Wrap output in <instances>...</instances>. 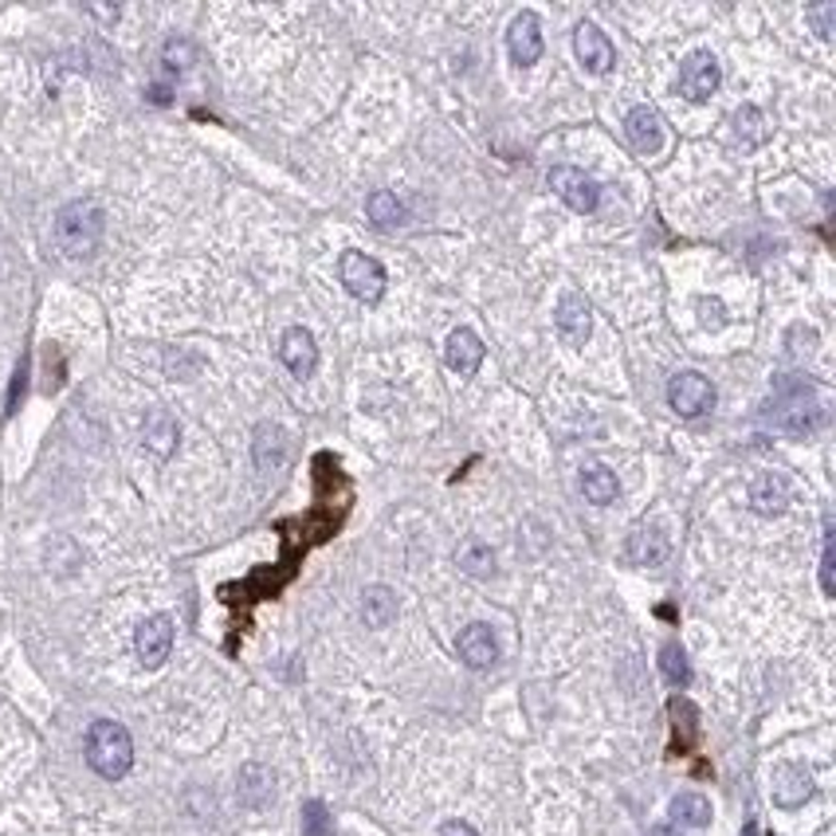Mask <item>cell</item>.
I'll return each instance as SVG.
<instances>
[{
  "instance_id": "cell-1",
  "label": "cell",
  "mask_w": 836,
  "mask_h": 836,
  "mask_svg": "<svg viewBox=\"0 0 836 836\" xmlns=\"http://www.w3.org/2000/svg\"><path fill=\"white\" fill-rule=\"evenodd\" d=\"M102 232H107V213H102L99 201H71L56 213V244L71 259L90 256L102 244Z\"/></svg>"
},
{
  "instance_id": "cell-2",
  "label": "cell",
  "mask_w": 836,
  "mask_h": 836,
  "mask_svg": "<svg viewBox=\"0 0 836 836\" xmlns=\"http://www.w3.org/2000/svg\"><path fill=\"white\" fill-rule=\"evenodd\" d=\"M87 766L107 782H119L134 766V738L114 718H99L87 730Z\"/></svg>"
},
{
  "instance_id": "cell-3",
  "label": "cell",
  "mask_w": 836,
  "mask_h": 836,
  "mask_svg": "<svg viewBox=\"0 0 836 836\" xmlns=\"http://www.w3.org/2000/svg\"><path fill=\"white\" fill-rule=\"evenodd\" d=\"M770 424L786 436H809L825 424V404L816 401L813 385H782L770 404Z\"/></svg>"
},
{
  "instance_id": "cell-4",
  "label": "cell",
  "mask_w": 836,
  "mask_h": 836,
  "mask_svg": "<svg viewBox=\"0 0 836 836\" xmlns=\"http://www.w3.org/2000/svg\"><path fill=\"white\" fill-rule=\"evenodd\" d=\"M338 276H342V287L358 303H369V306L381 303L385 283H389V279H385V267L377 264L374 256H365V252H342Z\"/></svg>"
},
{
  "instance_id": "cell-5",
  "label": "cell",
  "mask_w": 836,
  "mask_h": 836,
  "mask_svg": "<svg viewBox=\"0 0 836 836\" xmlns=\"http://www.w3.org/2000/svg\"><path fill=\"white\" fill-rule=\"evenodd\" d=\"M668 404L683 421H699L703 413L715 409V385L695 369H683L668 381Z\"/></svg>"
},
{
  "instance_id": "cell-6",
  "label": "cell",
  "mask_w": 836,
  "mask_h": 836,
  "mask_svg": "<svg viewBox=\"0 0 836 836\" xmlns=\"http://www.w3.org/2000/svg\"><path fill=\"white\" fill-rule=\"evenodd\" d=\"M546 181H550V189L558 193L561 201H566V205L573 208V213H581V217L597 213L601 185L590 178V173H585V169H578V166H554Z\"/></svg>"
},
{
  "instance_id": "cell-7",
  "label": "cell",
  "mask_w": 836,
  "mask_h": 836,
  "mask_svg": "<svg viewBox=\"0 0 836 836\" xmlns=\"http://www.w3.org/2000/svg\"><path fill=\"white\" fill-rule=\"evenodd\" d=\"M723 83V71L711 51H691L688 60L679 63V95L688 102H707Z\"/></svg>"
},
{
  "instance_id": "cell-8",
  "label": "cell",
  "mask_w": 836,
  "mask_h": 836,
  "mask_svg": "<svg viewBox=\"0 0 836 836\" xmlns=\"http://www.w3.org/2000/svg\"><path fill=\"white\" fill-rule=\"evenodd\" d=\"M573 51H578L581 68L590 71V75H609L613 63H617V48H613V40L593 21L578 24V32H573Z\"/></svg>"
},
{
  "instance_id": "cell-9",
  "label": "cell",
  "mask_w": 836,
  "mask_h": 836,
  "mask_svg": "<svg viewBox=\"0 0 836 836\" xmlns=\"http://www.w3.org/2000/svg\"><path fill=\"white\" fill-rule=\"evenodd\" d=\"M169 649H173V620L166 613H154V617L142 620L138 632H134V652H138L142 664L161 668L169 659Z\"/></svg>"
},
{
  "instance_id": "cell-10",
  "label": "cell",
  "mask_w": 836,
  "mask_h": 836,
  "mask_svg": "<svg viewBox=\"0 0 836 836\" xmlns=\"http://www.w3.org/2000/svg\"><path fill=\"white\" fill-rule=\"evenodd\" d=\"M279 362L287 365V374L306 381V377L318 369V346L315 335L306 326H291L283 338H279Z\"/></svg>"
},
{
  "instance_id": "cell-11",
  "label": "cell",
  "mask_w": 836,
  "mask_h": 836,
  "mask_svg": "<svg viewBox=\"0 0 836 836\" xmlns=\"http://www.w3.org/2000/svg\"><path fill=\"white\" fill-rule=\"evenodd\" d=\"M671 554V542L668 534H664V526H656V522H640V526H632V534L625 538V558L632 561V566H664Z\"/></svg>"
},
{
  "instance_id": "cell-12",
  "label": "cell",
  "mask_w": 836,
  "mask_h": 836,
  "mask_svg": "<svg viewBox=\"0 0 836 836\" xmlns=\"http://www.w3.org/2000/svg\"><path fill=\"white\" fill-rule=\"evenodd\" d=\"M770 793H774V805L782 809H801L813 797V774L797 762H782L770 777Z\"/></svg>"
},
{
  "instance_id": "cell-13",
  "label": "cell",
  "mask_w": 836,
  "mask_h": 836,
  "mask_svg": "<svg viewBox=\"0 0 836 836\" xmlns=\"http://www.w3.org/2000/svg\"><path fill=\"white\" fill-rule=\"evenodd\" d=\"M625 138H629V146L637 149V154L652 158V154H659V146H664V119H659L649 102H640V107H632L629 114H625Z\"/></svg>"
},
{
  "instance_id": "cell-14",
  "label": "cell",
  "mask_w": 836,
  "mask_h": 836,
  "mask_svg": "<svg viewBox=\"0 0 836 836\" xmlns=\"http://www.w3.org/2000/svg\"><path fill=\"white\" fill-rule=\"evenodd\" d=\"M554 326H558V335L566 338V346H585L593 330V306L570 291V295L558 299V311H554Z\"/></svg>"
},
{
  "instance_id": "cell-15",
  "label": "cell",
  "mask_w": 836,
  "mask_h": 836,
  "mask_svg": "<svg viewBox=\"0 0 836 836\" xmlns=\"http://www.w3.org/2000/svg\"><path fill=\"white\" fill-rule=\"evenodd\" d=\"M456 652H460V659L468 664V668L483 671V668H492L495 659H499V640H495L492 625L475 620V625H468V629L456 637Z\"/></svg>"
},
{
  "instance_id": "cell-16",
  "label": "cell",
  "mask_w": 836,
  "mask_h": 836,
  "mask_svg": "<svg viewBox=\"0 0 836 836\" xmlns=\"http://www.w3.org/2000/svg\"><path fill=\"white\" fill-rule=\"evenodd\" d=\"M507 48H511V60L519 68H534L542 56V24L534 12H519L511 21V32H507Z\"/></svg>"
},
{
  "instance_id": "cell-17",
  "label": "cell",
  "mask_w": 836,
  "mask_h": 836,
  "mask_svg": "<svg viewBox=\"0 0 836 836\" xmlns=\"http://www.w3.org/2000/svg\"><path fill=\"white\" fill-rule=\"evenodd\" d=\"M444 362H448V369L460 377H475V369L483 365V342L475 330H468V326H460V330H452L448 335V342H444Z\"/></svg>"
},
{
  "instance_id": "cell-18",
  "label": "cell",
  "mask_w": 836,
  "mask_h": 836,
  "mask_svg": "<svg viewBox=\"0 0 836 836\" xmlns=\"http://www.w3.org/2000/svg\"><path fill=\"white\" fill-rule=\"evenodd\" d=\"M750 507L762 519H774L789 507V480L782 472H758L750 483Z\"/></svg>"
},
{
  "instance_id": "cell-19",
  "label": "cell",
  "mask_w": 836,
  "mask_h": 836,
  "mask_svg": "<svg viewBox=\"0 0 836 836\" xmlns=\"http://www.w3.org/2000/svg\"><path fill=\"white\" fill-rule=\"evenodd\" d=\"M581 495H585L593 507H609V502H617V495H620L617 472H609L605 463H585V468H581Z\"/></svg>"
},
{
  "instance_id": "cell-20",
  "label": "cell",
  "mask_w": 836,
  "mask_h": 836,
  "mask_svg": "<svg viewBox=\"0 0 836 836\" xmlns=\"http://www.w3.org/2000/svg\"><path fill=\"white\" fill-rule=\"evenodd\" d=\"M287 452H291V440L279 424H259L256 428V463L259 472H276L287 463Z\"/></svg>"
},
{
  "instance_id": "cell-21",
  "label": "cell",
  "mask_w": 836,
  "mask_h": 836,
  "mask_svg": "<svg viewBox=\"0 0 836 836\" xmlns=\"http://www.w3.org/2000/svg\"><path fill=\"white\" fill-rule=\"evenodd\" d=\"M668 816L676 828H707L711 825V801L695 789L688 793H676L668 805Z\"/></svg>"
},
{
  "instance_id": "cell-22",
  "label": "cell",
  "mask_w": 836,
  "mask_h": 836,
  "mask_svg": "<svg viewBox=\"0 0 836 836\" xmlns=\"http://www.w3.org/2000/svg\"><path fill=\"white\" fill-rule=\"evenodd\" d=\"M730 126H735V138L742 142V149H758V146H766L770 142V122H766V114L754 107V102H742V107L735 110Z\"/></svg>"
},
{
  "instance_id": "cell-23",
  "label": "cell",
  "mask_w": 836,
  "mask_h": 836,
  "mask_svg": "<svg viewBox=\"0 0 836 836\" xmlns=\"http://www.w3.org/2000/svg\"><path fill=\"white\" fill-rule=\"evenodd\" d=\"M178 421L166 413V409H154V413L146 416V428H142V440H146V448L154 456H161L166 460L173 448H178Z\"/></svg>"
},
{
  "instance_id": "cell-24",
  "label": "cell",
  "mask_w": 836,
  "mask_h": 836,
  "mask_svg": "<svg viewBox=\"0 0 836 836\" xmlns=\"http://www.w3.org/2000/svg\"><path fill=\"white\" fill-rule=\"evenodd\" d=\"M365 217L374 220V228L389 232V228H401L404 220H409V213H404V205L397 201V193H389V189H374V193L365 197Z\"/></svg>"
},
{
  "instance_id": "cell-25",
  "label": "cell",
  "mask_w": 836,
  "mask_h": 836,
  "mask_svg": "<svg viewBox=\"0 0 836 836\" xmlns=\"http://www.w3.org/2000/svg\"><path fill=\"white\" fill-rule=\"evenodd\" d=\"M362 617L369 629H385V625H393L397 617V593L389 585H369L362 593Z\"/></svg>"
},
{
  "instance_id": "cell-26",
  "label": "cell",
  "mask_w": 836,
  "mask_h": 836,
  "mask_svg": "<svg viewBox=\"0 0 836 836\" xmlns=\"http://www.w3.org/2000/svg\"><path fill=\"white\" fill-rule=\"evenodd\" d=\"M456 566H460L468 578H480V581L492 578L495 573V550L483 538H468L460 550H456Z\"/></svg>"
},
{
  "instance_id": "cell-27",
  "label": "cell",
  "mask_w": 836,
  "mask_h": 836,
  "mask_svg": "<svg viewBox=\"0 0 836 836\" xmlns=\"http://www.w3.org/2000/svg\"><path fill=\"white\" fill-rule=\"evenodd\" d=\"M271 793H276L271 774H267L264 766H244V774H240V797H244L247 805L264 809L267 801H271Z\"/></svg>"
},
{
  "instance_id": "cell-28",
  "label": "cell",
  "mask_w": 836,
  "mask_h": 836,
  "mask_svg": "<svg viewBox=\"0 0 836 836\" xmlns=\"http://www.w3.org/2000/svg\"><path fill=\"white\" fill-rule=\"evenodd\" d=\"M659 671H664V679H668L671 688H688L691 683V659H688V652L679 649L676 640L659 649Z\"/></svg>"
},
{
  "instance_id": "cell-29",
  "label": "cell",
  "mask_w": 836,
  "mask_h": 836,
  "mask_svg": "<svg viewBox=\"0 0 836 836\" xmlns=\"http://www.w3.org/2000/svg\"><path fill=\"white\" fill-rule=\"evenodd\" d=\"M668 711H671V727H676L679 747H691V738H695V727H699L695 703H688V699H671Z\"/></svg>"
},
{
  "instance_id": "cell-30",
  "label": "cell",
  "mask_w": 836,
  "mask_h": 836,
  "mask_svg": "<svg viewBox=\"0 0 836 836\" xmlns=\"http://www.w3.org/2000/svg\"><path fill=\"white\" fill-rule=\"evenodd\" d=\"M805 21L813 24V32L821 36V40H833V32H836V0H825V4H809Z\"/></svg>"
},
{
  "instance_id": "cell-31",
  "label": "cell",
  "mask_w": 836,
  "mask_h": 836,
  "mask_svg": "<svg viewBox=\"0 0 836 836\" xmlns=\"http://www.w3.org/2000/svg\"><path fill=\"white\" fill-rule=\"evenodd\" d=\"M330 813H326L323 801H306L303 805V836H326L330 833Z\"/></svg>"
},
{
  "instance_id": "cell-32",
  "label": "cell",
  "mask_w": 836,
  "mask_h": 836,
  "mask_svg": "<svg viewBox=\"0 0 836 836\" xmlns=\"http://www.w3.org/2000/svg\"><path fill=\"white\" fill-rule=\"evenodd\" d=\"M695 311H699V323H703V330H723L727 326V306L718 303V299H699L695 303Z\"/></svg>"
},
{
  "instance_id": "cell-33",
  "label": "cell",
  "mask_w": 836,
  "mask_h": 836,
  "mask_svg": "<svg viewBox=\"0 0 836 836\" xmlns=\"http://www.w3.org/2000/svg\"><path fill=\"white\" fill-rule=\"evenodd\" d=\"M821 590L833 597L836 593V546H833V531L825 534V554H821Z\"/></svg>"
},
{
  "instance_id": "cell-34",
  "label": "cell",
  "mask_w": 836,
  "mask_h": 836,
  "mask_svg": "<svg viewBox=\"0 0 836 836\" xmlns=\"http://www.w3.org/2000/svg\"><path fill=\"white\" fill-rule=\"evenodd\" d=\"M189 56H193V48H189L185 40H169L166 44V68H169V75H181V71L189 68Z\"/></svg>"
},
{
  "instance_id": "cell-35",
  "label": "cell",
  "mask_w": 836,
  "mask_h": 836,
  "mask_svg": "<svg viewBox=\"0 0 836 836\" xmlns=\"http://www.w3.org/2000/svg\"><path fill=\"white\" fill-rule=\"evenodd\" d=\"M440 836H480V833H475L468 821H448V825L440 828Z\"/></svg>"
}]
</instances>
